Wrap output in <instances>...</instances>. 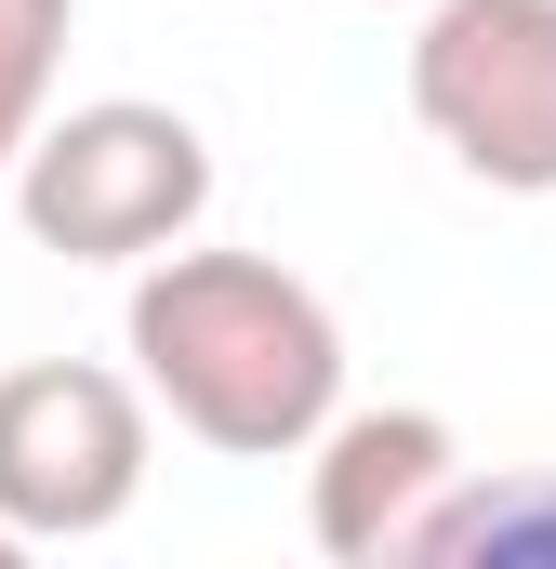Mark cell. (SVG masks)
<instances>
[{
	"mask_svg": "<svg viewBox=\"0 0 556 569\" xmlns=\"http://www.w3.org/2000/svg\"><path fill=\"white\" fill-rule=\"evenodd\" d=\"M120 345H133L146 398L226 463H291L345 411V318L278 252H186L172 239L133 279Z\"/></svg>",
	"mask_w": 556,
	"mask_h": 569,
	"instance_id": "1",
	"label": "cell"
},
{
	"mask_svg": "<svg viewBox=\"0 0 556 569\" xmlns=\"http://www.w3.org/2000/svg\"><path fill=\"white\" fill-rule=\"evenodd\" d=\"M13 212L40 252L67 266H159L172 239H199L212 212V133L186 107L146 93H93L67 120H40V146L13 159Z\"/></svg>",
	"mask_w": 556,
	"mask_h": 569,
	"instance_id": "2",
	"label": "cell"
},
{
	"mask_svg": "<svg viewBox=\"0 0 556 569\" xmlns=\"http://www.w3.org/2000/svg\"><path fill=\"white\" fill-rule=\"evenodd\" d=\"M411 120L450 146V172L556 199V0H424Z\"/></svg>",
	"mask_w": 556,
	"mask_h": 569,
	"instance_id": "3",
	"label": "cell"
},
{
	"mask_svg": "<svg viewBox=\"0 0 556 569\" xmlns=\"http://www.w3.org/2000/svg\"><path fill=\"white\" fill-rule=\"evenodd\" d=\"M146 371L107 358H27L0 371V517L27 543H93L146 490Z\"/></svg>",
	"mask_w": 556,
	"mask_h": 569,
	"instance_id": "4",
	"label": "cell"
},
{
	"mask_svg": "<svg viewBox=\"0 0 556 569\" xmlns=\"http://www.w3.org/2000/svg\"><path fill=\"white\" fill-rule=\"evenodd\" d=\"M464 490V437L437 425V411H331L318 437V463H305V530H318V557L345 569H398L424 557V517Z\"/></svg>",
	"mask_w": 556,
	"mask_h": 569,
	"instance_id": "5",
	"label": "cell"
},
{
	"mask_svg": "<svg viewBox=\"0 0 556 569\" xmlns=\"http://www.w3.org/2000/svg\"><path fill=\"white\" fill-rule=\"evenodd\" d=\"M424 557H556V477H464L424 517Z\"/></svg>",
	"mask_w": 556,
	"mask_h": 569,
	"instance_id": "6",
	"label": "cell"
},
{
	"mask_svg": "<svg viewBox=\"0 0 556 569\" xmlns=\"http://www.w3.org/2000/svg\"><path fill=\"white\" fill-rule=\"evenodd\" d=\"M67 13H80V0H0V186H13V159L40 146V120H53Z\"/></svg>",
	"mask_w": 556,
	"mask_h": 569,
	"instance_id": "7",
	"label": "cell"
}]
</instances>
